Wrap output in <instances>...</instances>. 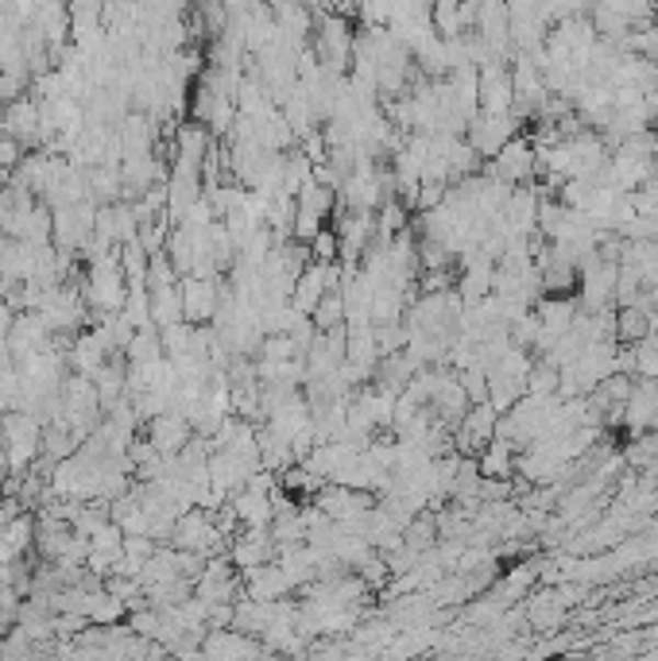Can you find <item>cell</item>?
<instances>
[{"label":"cell","mask_w":658,"mask_h":661,"mask_svg":"<svg viewBox=\"0 0 658 661\" xmlns=\"http://www.w3.org/2000/svg\"><path fill=\"white\" fill-rule=\"evenodd\" d=\"M182 306H186L190 318H206V314L214 310V286L202 283V278L186 283V290H182Z\"/></svg>","instance_id":"7a4b0ae2"},{"label":"cell","mask_w":658,"mask_h":661,"mask_svg":"<svg viewBox=\"0 0 658 661\" xmlns=\"http://www.w3.org/2000/svg\"><path fill=\"white\" fill-rule=\"evenodd\" d=\"M492 407H477L469 414V422H465V437H473V441H485V437H492Z\"/></svg>","instance_id":"277c9868"},{"label":"cell","mask_w":658,"mask_h":661,"mask_svg":"<svg viewBox=\"0 0 658 661\" xmlns=\"http://www.w3.org/2000/svg\"><path fill=\"white\" fill-rule=\"evenodd\" d=\"M647 314L639 310V306H632V310L620 314V337L624 341H639V337H647Z\"/></svg>","instance_id":"3957f363"},{"label":"cell","mask_w":658,"mask_h":661,"mask_svg":"<svg viewBox=\"0 0 658 661\" xmlns=\"http://www.w3.org/2000/svg\"><path fill=\"white\" fill-rule=\"evenodd\" d=\"M492 159H496V179L508 182V186L511 182H526L538 167V151L531 139H508Z\"/></svg>","instance_id":"6da1fadb"}]
</instances>
